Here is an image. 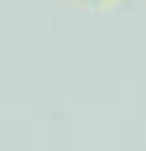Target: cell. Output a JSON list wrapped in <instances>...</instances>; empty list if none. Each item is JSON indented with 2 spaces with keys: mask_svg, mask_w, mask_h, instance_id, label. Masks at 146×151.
I'll use <instances>...</instances> for the list:
<instances>
[{
  "mask_svg": "<svg viewBox=\"0 0 146 151\" xmlns=\"http://www.w3.org/2000/svg\"><path fill=\"white\" fill-rule=\"evenodd\" d=\"M78 5H110V0H78Z\"/></svg>",
  "mask_w": 146,
  "mask_h": 151,
  "instance_id": "obj_1",
  "label": "cell"
}]
</instances>
